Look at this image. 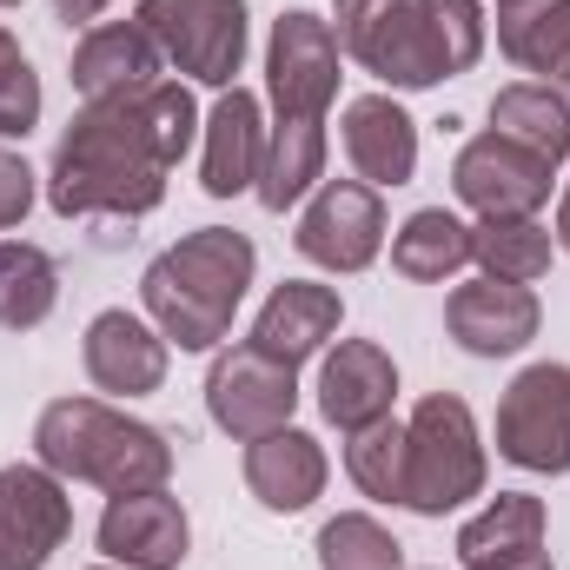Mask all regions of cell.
I'll return each instance as SVG.
<instances>
[{"instance_id": "5b68a950", "label": "cell", "mask_w": 570, "mask_h": 570, "mask_svg": "<svg viewBox=\"0 0 570 570\" xmlns=\"http://www.w3.org/2000/svg\"><path fill=\"white\" fill-rule=\"evenodd\" d=\"M484 438L458 392H431L405 419V511L419 518H451L471 498H484Z\"/></svg>"}, {"instance_id": "4dcf8cb0", "label": "cell", "mask_w": 570, "mask_h": 570, "mask_svg": "<svg viewBox=\"0 0 570 570\" xmlns=\"http://www.w3.org/2000/svg\"><path fill=\"white\" fill-rule=\"evenodd\" d=\"M40 127V73L27 60L0 67V140H27Z\"/></svg>"}, {"instance_id": "5bb4252c", "label": "cell", "mask_w": 570, "mask_h": 570, "mask_svg": "<svg viewBox=\"0 0 570 570\" xmlns=\"http://www.w3.org/2000/svg\"><path fill=\"white\" fill-rule=\"evenodd\" d=\"M166 358L173 345L159 338V325L127 312V305H107L87 318V338H80V365L94 379V392L107 399H146L166 385Z\"/></svg>"}, {"instance_id": "603a6c76", "label": "cell", "mask_w": 570, "mask_h": 570, "mask_svg": "<svg viewBox=\"0 0 570 570\" xmlns=\"http://www.w3.org/2000/svg\"><path fill=\"white\" fill-rule=\"evenodd\" d=\"M491 134L518 140L524 153L564 166L570 159V94L551 80H511L491 94Z\"/></svg>"}, {"instance_id": "ba28073f", "label": "cell", "mask_w": 570, "mask_h": 570, "mask_svg": "<svg viewBox=\"0 0 570 570\" xmlns=\"http://www.w3.org/2000/svg\"><path fill=\"white\" fill-rule=\"evenodd\" d=\"M498 458L531 478L570 471V365L538 358L498 399Z\"/></svg>"}, {"instance_id": "836d02e7", "label": "cell", "mask_w": 570, "mask_h": 570, "mask_svg": "<svg viewBox=\"0 0 570 570\" xmlns=\"http://www.w3.org/2000/svg\"><path fill=\"white\" fill-rule=\"evenodd\" d=\"M107 7H114V0H53V13H60L67 27H94Z\"/></svg>"}, {"instance_id": "f546056e", "label": "cell", "mask_w": 570, "mask_h": 570, "mask_svg": "<svg viewBox=\"0 0 570 570\" xmlns=\"http://www.w3.org/2000/svg\"><path fill=\"white\" fill-rule=\"evenodd\" d=\"M345 478L372 498V504H405V425L379 419V425L345 438Z\"/></svg>"}, {"instance_id": "8992f818", "label": "cell", "mask_w": 570, "mask_h": 570, "mask_svg": "<svg viewBox=\"0 0 570 570\" xmlns=\"http://www.w3.org/2000/svg\"><path fill=\"white\" fill-rule=\"evenodd\" d=\"M140 20L159 47V60L179 80H199L213 94L239 87L246 47H253V20L246 0H140Z\"/></svg>"}, {"instance_id": "484cf974", "label": "cell", "mask_w": 570, "mask_h": 570, "mask_svg": "<svg viewBox=\"0 0 570 570\" xmlns=\"http://www.w3.org/2000/svg\"><path fill=\"white\" fill-rule=\"evenodd\" d=\"M60 305V266L33 239H0V332H33Z\"/></svg>"}, {"instance_id": "ffe728a7", "label": "cell", "mask_w": 570, "mask_h": 570, "mask_svg": "<svg viewBox=\"0 0 570 570\" xmlns=\"http://www.w3.org/2000/svg\"><path fill=\"white\" fill-rule=\"evenodd\" d=\"M159 73H166V60H159V47H153V33H146L140 20H100V27H87L80 47H73V67H67V80H73L80 100L140 94Z\"/></svg>"}, {"instance_id": "f35d334b", "label": "cell", "mask_w": 570, "mask_h": 570, "mask_svg": "<svg viewBox=\"0 0 570 570\" xmlns=\"http://www.w3.org/2000/svg\"><path fill=\"white\" fill-rule=\"evenodd\" d=\"M94 570H120V564H94Z\"/></svg>"}, {"instance_id": "60d3db41", "label": "cell", "mask_w": 570, "mask_h": 570, "mask_svg": "<svg viewBox=\"0 0 570 570\" xmlns=\"http://www.w3.org/2000/svg\"><path fill=\"white\" fill-rule=\"evenodd\" d=\"M564 87H570V80H564Z\"/></svg>"}, {"instance_id": "4fadbf2b", "label": "cell", "mask_w": 570, "mask_h": 570, "mask_svg": "<svg viewBox=\"0 0 570 570\" xmlns=\"http://www.w3.org/2000/svg\"><path fill=\"white\" fill-rule=\"evenodd\" d=\"M94 538H100L107 564L120 570H179L193 551V518L166 484L159 491H120V498H107Z\"/></svg>"}, {"instance_id": "30bf717a", "label": "cell", "mask_w": 570, "mask_h": 570, "mask_svg": "<svg viewBox=\"0 0 570 570\" xmlns=\"http://www.w3.org/2000/svg\"><path fill=\"white\" fill-rule=\"evenodd\" d=\"M298 412V372L266 358L259 345H226L213 352L206 372V419L226 431L233 444H253L266 431H285Z\"/></svg>"}, {"instance_id": "f1b7e54d", "label": "cell", "mask_w": 570, "mask_h": 570, "mask_svg": "<svg viewBox=\"0 0 570 570\" xmlns=\"http://www.w3.org/2000/svg\"><path fill=\"white\" fill-rule=\"evenodd\" d=\"M318 570H405V544L372 511H338L318 524Z\"/></svg>"}, {"instance_id": "4316f807", "label": "cell", "mask_w": 570, "mask_h": 570, "mask_svg": "<svg viewBox=\"0 0 570 570\" xmlns=\"http://www.w3.org/2000/svg\"><path fill=\"white\" fill-rule=\"evenodd\" d=\"M558 259V239L544 219H478L471 226V266H484V279L538 285Z\"/></svg>"}, {"instance_id": "74e56055", "label": "cell", "mask_w": 570, "mask_h": 570, "mask_svg": "<svg viewBox=\"0 0 570 570\" xmlns=\"http://www.w3.org/2000/svg\"><path fill=\"white\" fill-rule=\"evenodd\" d=\"M0 7H27V0H0Z\"/></svg>"}, {"instance_id": "52a82bcc", "label": "cell", "mask_w": 570, "mask_h": 570, "mask_svg": "<svg viewBox=\"0 0 570 570\" xmlns=\"http://www.w3.org/2000/svg\"><path fill=\"white\" fill-rule=\"evenodd\" d=\"M338 60H345V47H338V33H332V20H318V13H305V7H292L273 20V40H266V100H273V127H292V120H312V127H325V114H332V100H338Z\"/></svg>"}, {"instance_id": "e0dca14e", "label": "cell", "mask_w": 570, "mask_h": 570, "mask_svg": "<svg viewBox=\"0 0 570 570\" xmlns=\"http://www.w3.org/2000/svg\"><path fill=\"white\" fill-rule=\"evenodd\" d=\"M392 399H399V365L379 338H338L325 345V365H318V412L325 425H338L345 438L379 419H392Z\"/></svg>"}, {"instance_id": "d4e9b609", "label": "cell", "mask_w": 570, "mask_h": 570, "mask_svg": "<svg viewBox=\"0 0 570 570\" xmlns=\"http://www.w3.org/2000/svg\"><path fill=\"white\" fill-rule=\"evenodd\" d=\"M471 266V226L451 206H419L392 233V273L412 285H444Z\"/></svg>"}, {"instance_id": "9c48e42d", "label": "cell", "mask_w": 570, "mask_h": 570, "mask_svg": "<svg viewBox=\"0 0 570 570\" xmlns=\"http://www.w3.org/2000/svg\"><path fill=\"white\" fill-rule=\"evenodd\" d=\"M292 246L318 273H338V279L365 273L385 253V199H379V186H365V179H318L305 213H298Z\"/></svg>"}, {"instance_id": "d6a6232c", "label": "cell", "mask_w": 570, "mask_h": 570, "mask_svg": "<svg viewBox=\"0 0 570 570\" xmlns=\"http://www.w3.org/2000/svg\"><path fill=\"white\" fill-rule=\"evenodd\" d=\"M392 7H399V0H332V33H338V47L352 53Z\"/></svg>"}, {"instance_id": "1f68e13d", "label": "cell", "mask_w": 570, "mask_h": 570, "mask_svg": "<svg viewBox=\"0 0 570 570\" xmlns=\"http://www.w3.org/2000/svg\"><path fill=\"white\" fill-rule=\"evenodd\" d=\"M33 179H40V173H33L20 153H7V146H0V233H13V226L33 213V193H40Z\"/></svg>"}, {"instance_id": "3957f363", "label": "cell", "mask_w": 570, "mask_h": 570, "mask_svg": "<svg viewBox=\"0 0 570 570\" xmlns=\"http://www.w3.org/2000/svg\"><path fill=\"white\" fill-rule=\"evenodd\" d=\"M33 458L67 478L94 484L107 498L120 491H159L173 478V438L146 419H127L107 399H53L33 419Z\"/></svg>"}, {"instance_id": "7a4b0ae2", "label": "cell", "mask_w": 570, "mask_h": 570, "mask_svg": "<svg viewBox=\"0 0 570 570\" xmlns=\"http://www.w3.org/2000/svg\"><path fill=\"white\" fill-rule=\"evenodd\" d=\"M259 273V246L233 226H199L140 273V305L179 352H219Z\"/></svg>"}, {"instance_id": "d590c367", "label": "cell", "mask_w": 570, "mask_h": 570, "mask_svg": "<svg viewBox=\"0 0 570 570\" xmlns=\"http://www.w3.org/2000/svg\"><path fill=\"white\" fill-rule=\"evenodd\" d=\"M13 60H27V53H20V40H13V33L0 27V67H13Z\"/></svg>"}, {"instance_id": "8fae6325", "label": "cell", "mask_w": 570, "mask_h": 570, "mask_svg": "<svg viewBox=\"0 0 570 570\" xmlns=\"http://www.w3.org/2000/svg\"><path fill=\"white\" fill-rule=\"evenodd\" d=\"M551 179H558L551 159L524 153L518 140H504L491 127L471 134L458 146V159H451V193L478 219H538L551 206Z\"/></svg>"}, {"instance_id": "ac0fdd59", "label": "cell", "mask_w": 570, "mask_h": 570, "mask_svg": "<svg viewBox=\"0 0 570 570\" xmlns=\"http://www.w3.org/2000/svg\"><path fill=\"white\" fill-rule=\"evenodd\" d=\"M338 325H345V298H338V285L285 279V285L266 292V305H259L246 345H259L266 358H279V365L298 372L305 358H318V352L338 338Z\"/></svg>"}, {"instance_id": "8d00e7d4", "label": "cell", "mask_w": 570, "mask_h": 570, "mask_svg": "<svg viewBox=\"0 0 570 570\" xmlns=\"http://www.w3.org/2000/svg\"><path fill=\"white\" fill-rule=\"evenodd\" d=\"M504 570H558V564H551V551H531V558H518V564H504Z\"/></svg>"}, {"instance_id": "d6986e66", "label": "cell", "mask_w": 570, "mask_h": 570, "mask_svg": "<svg viewBox=\"0 0 570 570\" xmlns=\"http://www.w3.org/2000/svg\"><path fill=\"white\" fill-rule=\"evenodd\" d=\"M338 146L352 159V179L365 186H412L419 173V120L392 94H358L338 120Z\"/></svg>"}, {"instance_id": "44dd1931", "label": "cell", "mask_w": 570, "mask_h": 570, "mask_svg": "<svg viewBox=\"0 0 570 570\" xmlns=\"http://www.w3.org/2000/svg\"><path fill=\"white\" fill-rule=\"evenodd\" d=\"M325 478H332V464H325V444L312 431L285 425V431H266V438L246 444V491L266 511H279V518L312 511L325 498Z\"/></svg>"}, {"instance_id": "6da1fadb", "label": "cell", "mask_w": 570, "mask_h": 570, "mask_svg": "<svg viewBox=\"0 0 570 570\" xmlns=\"http://www.w3.org/2000/svg\"><path fill=\"white\" fill-rule=\"evenodd\" d=\"M199 140V107L186 80H153L120 100H80L53 146L47 206L60 219H146L166 199V173Z\"/></svg>"}, {"instance_id": "ab89813d", "label": "cell", "mask_w": 570, "mask_h": 570, "mask_svg": "<svg viewBox=\"0 0 570 570\" xmlns=\"http://www.w3.org/2000/svg\"><path fill=\"white\" fill-rule=\"evenodd\" d=\"M498 7H518V0H498Z\"/></svg>"}, {"instance_id": "7402d4cb", "label": "cell", "mask_w": 570, "mask_h": 570, "mask_svg": "<svg viewBox=\"0 0 570 570\" xmlns=\"http://www.w3.org/2000/svg\"><path fill=\"white\" fill-rule=\"evenodd\" d=\"M531 551H544V498H531V491H498L458 531V564L464 570H504Z\"/></svg>"}, {"instance_id": "7c38bea8", "label": "cell", "mask_w": 570, "mask_h": 570, "mask_svg": "<svg viewBox=\"0 0 570 570\" xmlns=\"http://www.w3.org/2000/svg\"><path fill=\"white\" fill-rule=\"evenodd\" d=\"M73 531L67 478L33 464H0V570H47Z\"/></svg>"}, {"instance_id": "cb8c5ba5", "label": "cell", "mask_w": 570, "mask_h": 570, "mask_svg": "<svg viewBox=\"0 0 570 570\" xmlns=\"http://www.w3.org/2000/svg\"><path fill=\"white\" fill-rule=\"evenodd\" d=\"M498 53L518 73H538L551 87L570 80V0H518L498 7Z\"/></svg>"}, {"instance_id": "83f0119b", "label": "cell", "mask_w": 570, "mask_h": 570, "mask_svg": "<svg viewBox=\"0 0 570 570\" xmlns=\"http://www.w3.org/2000/svg\"><path fill=\"white\" fill-rule=\"evenodd\" d=\"M325 127H312V120H292V127H273V140H266V166H259V206L266 213H285V206H298L318 179H325Z\"/></svg>"}, {"instance_id": "2e32d148", "label": "cell", "mask_w": 570, "mask_h": 570, "mask_svg": "<svg viewBox=\"0 0 570 570\" xmlns=\"http://www.w3.org/2000/svg\"><path fill=\"white\" fill-rule=\"evenodd\" d=\"M544 325V305L531 285H511V279H464L451 298H444V332L458 338V352L471 358H511L538 338Z\"/></svg>"}, {"instance_id": "e575fe53", "label": "cell", "mask_w": 570, "mask_h": 570, "mask_svg": "<svg viewBox=\"0 0 570 570\" xmlns=\"http://www.w3.org/2000/svg\"><path fill=\"white\" fill-rule=\"evenodd\" d=\"M551 239H558V246L570 253V186L558 193V226H551Z\"/></svg>"}, {"instance_id": "9a60e30c", "label": "cell", "mask_w": 570, "mask_h": 570, "mask_svg": "<svg viewBox=\"0 0 570 570\" xmlns=\"http://www.w3.org/2000/svg\"><path fill=\"white\" fill-rule=\"evenodd\" d=\"M266 100L253 87H226L213 100V114L199 120V186L206 199H239L259 186V166H266Z\"/></svg>"}, {"instance_id": "277c9868", "label": "cell", "mask_w": 570, "mask_h": 570, "mask_svg": "<svg viewBox=\"0 0 570 570\" xmlns=\"http://www.w3.org/2000/svg\"><path fill=\"white\" fill-rule=\"evenodd\" d=\"M491 47L484 0H399L358 47L352 60L385 80L392 94H425L458 73H471Z\"/></svg>"}]
</instances>
